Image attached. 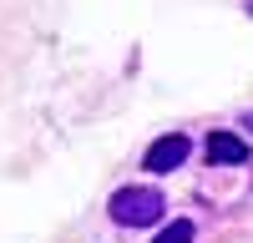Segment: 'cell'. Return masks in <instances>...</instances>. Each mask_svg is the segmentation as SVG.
Instances as JSON below:
<instances>
[{
	"label": "cell",
	"instance_id": "6da1fadb",
	"mask_svg": "<svg viewBox=\"0 0 253 243\" xmlns=\"http://www.w3.org/2000/svg\"><path fill=\"white\" fill-rule=\"evenodd\" d=\"M107 208H112V218L122 228H152V223H162V213H167V198L157 188H117Z\"/></svg>",
	"mask_w": 253,
	"mask_h": 243
},
{
	"label": "cell",
	"instance_id": "7a4b0ae2",
	"mask_svg": "<svg viewBox=\"0 0 253 243\" xmlns=\"http://www.w3.org/2000/svg\"><path fill=\"white\" fill-rule=\"evenodd\" d=\"M187 152H193V142H187L182 132H167V137H157L152 147H147L142 167H147V172H172V167L187 162Z\"/></svg>",
	"mask_w": 253,
	"mask_h": 243
},
{
	"label": "cell",
	"instance_id": "3957f363",
	"mask_svg": "<svg viewBox=\"0 0 253 243\" xmlns=\"http://www.w3.org/2000/svg\"><path fill=\"white\" fill-rule=\"evenodd\" d=\"M208 162H218V167H238V162H248V142L238 132H213V137H208Z\"/></svg>",
	"mask_w": 253,
	"mask_h": 243
},
{
	"label": "cell",
	"instance_id": "277c9868",
	"mask_svg": "<svg viewBox=\"0 0 253 243\" xmlns=\"http://www.w3.org/2000/svg\"><path fill=\"white\" fill-rule=\"evenodd\" d=\"M193 238H198V233H193V223H187V218H172L152 243H193Z\"/></svg>",
	"mask_w": 253,
	"mask_h": 243
},
{
	"label": "cell",
	"instance_id": "5b68a950",
	"mask_svg": "<svg viewBox=\"0 0 253 243\" xmlns=\"http://www.w3.org/2000/svg\"><path fill=\"white\" fill-rule=\"evenodd\" d=\"M248 127H253V117H248Z\"/></svg>",
	"mask_w": 253,
	"mask_h": 243
}]
</instances>
